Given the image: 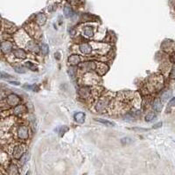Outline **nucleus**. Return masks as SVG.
Segmentation results:
<instances>
[{
  "label": "nucleus",
  "mask_w": 175,
  "mask_h": 175,
  "mask_svg": "<svg viewBox=\"0 0 175 175\" xmlns=\"http://www.w3.org/2000/svg\"><path fill=\"white\" fill-rule=\"evenodd\" d=\"M19 97L14 94H11L7 97V103L11 106H17L19 103Z\"/></svg>",
  "instance_id": "1"
},
{
  "label": "nucleus",
  "mask_w": 175,
  "mask_h": 175,
  "mask_svg": "<svg viewBox=\"0 0 175 175\" xmlns=\"http://www.w3.org/2000/svg\"><path fill=\"white\" fill-rule=\"evenodd\" d=\"M18 135L19 137L21 139H27L28 138V129L25 126H20L18 129Z\"/></svg>",
  "instance_id": "2"
},
{
  "label": "nucleus",
  "mask_w": 175,
  "mask_h": 175,
  "mask_svg": "<svg viewBox=\"0 0 175 175\" xmlns=\"http://www.w3.org/2000/svg\"><path fill=\"white\" fill-rule=\"evenodd\" d=\"M161 47H162V48H163L165 51H167V52L172 51V50H174V48H175V43H174L172 40H167V41H165V42L162 44Z\"/></svg>",
  "instance_id": "3"
},
{
  "label": "nucleus",
  "mask_w": 175,
  "mask_h": 175,
  "mask_svg": "<svg viewBox=\"0 0 175 175\" xmlns=\"http://www.w3.org/2000/svg\"><path fill=\"white\" fill-rule=\"evenodd\" d=\"M108 103H109V101H108L107 98H102V99H100V100L97 102V110H98V111H103V110L106 108V106L108 105Z\"/></svg>",
  "instance_id": "4"
},
{
  "label": "nucleus",
  "mask_w": 175,
  "mask_h": 175,
  "mask_svg": "<svg viewBox=\"0 0 175 175\" xmlns=\"http://www.w3.org/2000/svg\"><path fill=\"white\" fill-rule=\"evenodd\" d=\"M1 49H2V52L4 54H7V53L11 51L12 44L10 41H3L2 45H1Z\"/></svg>",
  "instance_id": "5"
},
{
  "label": "nucleus",
  "mask_w": 175,
  "mask_h": 175,
  "mask_svg": "<svg viewBox=\"0 0 175 175\" xmlns=\"http://www.w3.org/2000/svg\"><path fill=\"white\" fill-rule=\"evenodd\" d=\"M80 50H81L83 54H90L91 51H92V47H91V46H90L89 44H88V43H83V44H82V45L80 46Z\"/></svg>",
  "instance_id": "6"
},
{
  "label": "nucleus",
  "mask_w": 175,
  "mask_h": 175,
  "mask_svg": "<svg viewBox=\"0 0 175 175\" xmlns=\"http://www.w3.org/2000/svg\"><path fill=\"white\" fill-rule=\"evenodd\" d=\"M24 154V148L23 146H17L15 147L14 151H13V156L16 158H19L22 157V155Z\"/></svg>",
  "instance_id": "7"
},
{
  "label": "nucleus",
  "mask_w": 175,
  "mask_h": 175,
  "mask_svg": "<svg viewBox=\"0 0 175 175\" xmlns=\"http://www.w3.org/2000/svg\"><path fill=\"white\" fill-rule=\"evenodd\" d=\"M152 108H153V109L156 111V112H160V111L162 110V108H163L161 101H160L158 99L155 100V101L153 102Z\"/></svg>",
  "instance_id": "8"
},
{
  "label": "nucleus",
  "mask_w": 175,
  "mask_h": 175,
  "mask_svg": "<svg viewBox=\"0 0 175 175\" xmlns=\"http://www.w3.org/2000/svg\"><path fill=\"white\" fill-rule=\"evenodd\" d=\"M74 120L78 123H83L85 121V114L83 112H78L74 115Z\"/></svg>",
  "instance_id": "9"
},
{
  "label": "nucleus",
  "mask_w": 175,
  "mask_h": 175,
  "mask_svg": "<svg viewBox=\"0 0 175 175\" xmlns=\"http://www.w3.org/2000/svg\"><path fill=\"white\" fill-rule=\"evenodd\" d=\"M80 95L82 98H87L89 95H90V89L88 87H83L80 89Z\"/></svg>",
  "instance_id": "10"
},
{
  "label": "nucleus",
  "mask_w": 175,
  "mask_h": 175,
  "mask_svg": "<svg viewBox=\"0 0 175 175\" xmlns=\"http://www.w3.org/2000/svg\"><path fill=\"white\" fill-rule=\"evenodd\" d=\"M13 54L17 58H19V59H25L26 57V54L23 49H16L13 52Z\"/></svg>",
  "instance_id": "11"
},
{
  "label": "nucleus",
  "mask_w": 175,
  "mask_h": 175,
  "mask_svg": "<svg viewBox=\"0 0 175 175\" xmlns=\"http://www.w3.org/2000/svg\"><path fill=\"white\" fill-rule=\"evenodd\" d=\"M68 62L71 65H76L80 62V56L79 55H71L68 58Z\"/></svg>",
  "instance_id": "12"
},
{
  "label": "nucleus",
  "mask_w": 175,
  "mask_h": 175,
  "mask_svg": "<svg viewBox=\"0 0 175 175\" xmlns=\"http://www.w3.org/2000/svg\"><path fill=\"white\" fill-rule=\"evenodd\" d=\"M36 20H37V23H38L40 25H43L46 23V16H45L43 13H40V14L37 15Z\"/></svg>",
  "instance_id": "13"
},
{
  "label": "nucleus",
  "mask_w": 175,
  "mask_h": 175,
  "mask_svg": "<svg viewBox=\"0 0 175 175\" xmlns=\"http://www.w3.org/2000/svg\"><path fill=\"white\" fill-rule=\"evenodd\" d=\"M64 14H65V17L66 18H71L72 16L74 15V11L73 10L71 9L70 6H65L64 8Z\"/></svg>",
  "instance_id": "14"
},
{
  "label": "nucleus",
  "mask_w": 175,
  "mask_h": 175,
  "mask_svg": "<svg viewBox=\"0 0 175 175\" xmlns=\"http://www.w3.org/2000/svg\"><path fill=\"white\" fill-rule=\"evenodd\" d=\"M172 95V91L171 90H167L165 93H163V95H161V100L162 102H166Z\"/></svg>",
  "instance_id": "15"
},
{
  "label": "nucleus",
  "mask_w": 175,
  "mask_h": 175,
  "mask_svg": "<svg viewBox=\"0 0 175 175\" xmlns=\"http://www.w3.org/2000/svg\"><path fill=\"white\" fill-rule=\"evenodd\" d=\"M83 34L87 37H92L94 35V32H93L91 27H85L84 30H83Z\"/></svg>",
  "instance_id": "16"
},
{
  "label": "nucleus",
  "mask_w": 175,
  "mask_h": 175,
  "mask_svg": "<svg viewBox=\"0 0 175 175\" xmlns=\"http://www.w3.org/2000/svg\"><path fill=\"white\" fill-rule=\"evenodd\" d=\"M97 121L100 122L101 123L103 124H105L106 126H115V123L113 122H110V121H108V120H105V119H102V118H99V119H97Z\"/></svg>",
  "instance_id": "17"
},
{
  "label": "nucleus",
  "mask_w": 175,
  "mask_h": 175,
  "mask_svg": "<svg viewBox=\"0 0 175 175\" xmlns=\"http://www.w3.org/2000/svg\"><path fill=\"white\" fill-rule=\"evenodd\" d=\"M24 110H25V107L23 105H17V106H16V108L14 109L15 113L17 115L21 114L22 112H24Z\"/></svg>",
  "instance_id": "18"
},
{
  "label": "nucleus",
  "mask_w": 175,
  "mask_h": 175,
  "mask_svg": "<svg viewBox=\"0 0 175 175\" xmlns=\"http://www.w3.org/2000/svg\"><path fill=\"white\" fill-rule=\"evenodd\" d=\"M25 66H26L29 69L33 70V71H38V68L34 64V63H32V62H30V61L25 62Z\"/></svg>",
  "instance_id": "19"
},
{
  "label": "nucleus",
  "mask_w": 175,
  "mask_h": 175,
  "mask_svg": "<svg viewBox=\"0 0 175 175\" xmlns=\"http://www.w3.org/2000/svg\"><path fill=\"white\" fill-rule=\"evenodd\" d=\"M9 173L11 175H13V174H18L19 172H18V169H17V166H14V165H11L9 168Z\"/></svg>",
  "instance_id": "20"
},
{
  "label": "nucleus",
  "mask_w": 175,
  "mask_h": 175,
  "mask_svg": "<svg viewBox=\"0 0 175 175\" xmlns=\"http://www.w3.org/2000/svg\"><path fill=\"white\" fill-rule=\"evenodd\" d=\"M41 51H42V54L44 55H46L47 54L49 53V48H48V46L46 44H42L41 46Z\"/></svg>",
  "instance_id": "21"
},
{
  "label": "nucleus",
  "mask_w": 175,
  "mask_h": 175,
  "mask_svg": "<svg viewBox=\"0 0 175 175\" xmlns=\"http://www.w3.org/2000/svg\"><path fill=\"white\" fill-rule=\"evenodd\" d=\"M121 143L123 145H129V144L133 143V140L131 137H123V138H122Z\"/></svg>",
  "instance_id": "22"
},
{
  "label": "nucleus",
  "mask_w": 175,
  "mask_h": 175,
  "mask_svg": "<svg viewBox=\"0 0 175 175\" xmlns=\"http://www.w3.org/2000/svg\"><path fill=\"white\" fill-rule=\"evenodd\" d=\"M27 160H28V154H27V153H24V154L22 155V157L20 158V165H21V166L25 165V164L26 163Z\"/></svg>",
  "instance_id": "23"
},
{
  "label": "nucleus",
  "mask_w": 175,
  "mask_h": 175,
  "mask_svg": "<svg viewBox=\"0 0 175 175\" xmlns=\"http://www.w3.org/2000/svg\"><path fill=\"white\" fill-rule=\"evenodd\" d=\"M75 69L73 68V67H71V68H68V75L72 78V79H74L75 78Z\"/></svg>",
  "instance_id": "24"
},
{
  "label": "nucleus",
  "mask_w": 175,
  "mask_h": 175,
  "mask_svg": "<svg viewBox=\"0 0 175 175\" xmlns=\"http://www.w3.org/2000/svg\"><path fill=\"white\" fill-rule=\"evenodd\" d=\"M13 68H14V70L17 72V73H19V74H25V73L26 72V70H25L23 67L15 66V67H13Z\"/></svg>",
  "instance_id": "25"
},
{
  "label": "nucleus",
  "mask_w": 175,
  "mask_h": 175,
  "mask_svg": "<svg viewBox=\"0 0 175 175\" xmlns=\"http://www.w3.org/2000/svg\"><path fill=\"white\" fill-rule=\"evenodd\" d=\"M155 114L153 113V112H151V113H149V114H147L146 115V117H145V121L146 122H151V121H152L154 118H155Z\"/></svg>",
  "instance_id": "26"
},
{
  "label": "nucleus",
  "mask_w": 175,
  "mask_h": 175,
  "mask_svg": "<svg viewBox=\"0 0 175 175\" xmlns=\"http://www.w3.org/2000/svg\"><path fill=\"white\" fill-rule=\"evenodd\" d=\"M169 106L170 107H174L175 106V97H172L170 102H169Z\"/></svg>",
  "instance_id": "27"
},
{
  "label": "nucleus",
  "mask_w": 175,
  "mask_h": 175,
  "mask_svg": "<svg viewBox=\"0 0 175 175\" xmlns=\"http://www.w3.org/2000/svg\"><path fill=\"white\" fill-rule=\"evenodd\" d=\"M170 77L172 79H175V67L172 69V71L170 73Z\"/></svg>",
  "instance_id": "28"
},
{
  "label": "nucleus",
  "mask_w": 175,
  "mask_h": 175,
  "mask_svg": "<svg viewBox=\"0 0 175 175\" xmlns=\"http://www.w3.org/2000/svg\"><path fill=\"white\" fill-rule=\"evenodd\" d=\"M161 126H162V123L160 122V123H158L153 125V129H158V128H160Z\"/></svg>",
  "instance_id": "29"
},
{
  "label": "nucleus",
  "mask_w": 175,
  "mask_h": 175,
  "mask_svg": "<svg viewBox=\"0 0 175 175\" xmlns=\"http://www.w3.org/2000/svg\"><path fill=\"white\" fill-rule=\"evenodd\" d=\"M1 77L3 78V79H5V78H11V76L10 75V74H5V72H2V74H1Z\"/></svg>",
  "instance_id": "30"
},
{
  "label": "nucleus",
  "mask_w": 175,
  "mask_h": 175,
  "mask_svg": "<svg viewBox=\"0 0 175 175\" xmlns=\"http://www.w3.org/2000/svg\"><path fill=\"white\" fill-rule=\"evenodd\" d=\"M171 61H172V63H175V53L172 54V55L171 56Z\"/></svg>",
  "instance_id": "31"
},
{
  "label": "nucleus",
  "mask_w": 175,
  "mask_h": 175,
  "mask_svg": "<svg viewBox=\"0 0 175 175\" xmlns=\"http://www.w3.org/2000/svg\"><path fill=\"white\" fill-rule=\"evenodd\" d=\"M11 84H12V85H16V86H19L20 83L19 82H9Z\"/></svg>",
  "instance_id": "32"
}]
</instances>
